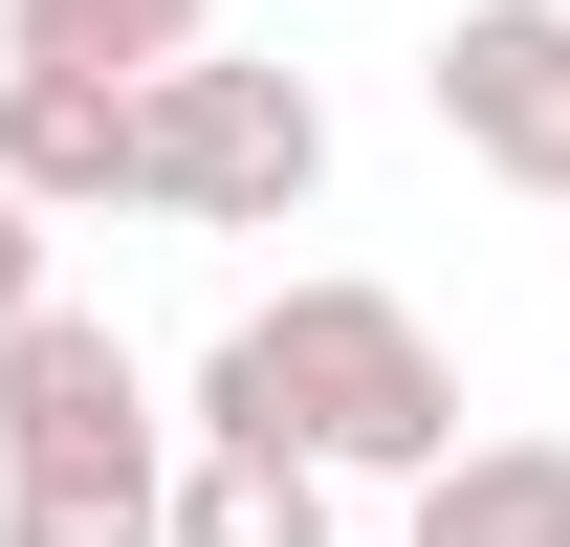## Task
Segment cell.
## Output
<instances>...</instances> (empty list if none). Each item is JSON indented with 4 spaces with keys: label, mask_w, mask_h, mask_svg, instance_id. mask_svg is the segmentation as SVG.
<instances>
[{
    "label": "cell",
    "mask_w": 570,
    "mask_h": 547,
    "mask_svg": "<svg viewBox=\"0 0 570 547\" xmlns=\"http://www.w3.org/2000/svg\"><path fill=\"white\" fill-rule=\"evenodd\" d=\"M417 88H439V153H461V176L570 198V0H461Z\"/></svg>",
    "instance_id": "cell-4"
},
{
    "label": "cell",
    "mask_w": 570,
    "mask_h": 547,
    "mask_svg": "<svg viewBox=\"0 0 570 547\" xmlns=\"http://www.w3.org/2000/svg\"><path fill=\"white\" fill-rule=\"evenodd\" d=\"M198 44H219V0H0V67H88V88H154Z\"/></svg>",
    "instance_id": "cell-7"
},
{
    "label": "cell",
    "mask_w": 570,
    "mask_h": 547,
    "mask_svg": "<svg viewBox=\"0 0 570 547\" xmlns=\"http://www.w3.org/2000/svg\"><path fill=\"white\" fill-rule=\"evenodd\" d=\"M0 198H22V219H110V198H154L132 88H88V67H0Z\"/></svg>",
    "instance_id": "cell-5"
},
{
    "label": "cell",
    "mask_w": 570,
    "mask_h": 547,
    "mask_svg": "<svg viewBox=\"0 0 570 547\" xmlns=\"http://www.w3.org/2000/svg\"><path fill=\"white\" fill-rule=\"evenodd\" d=\"M395 547H570V438H461L395 504Z\"/></svg>",
    "instance_id": "cell-6"
},
{
    "label": "cell",
    "mask_w": 570,
    "mask_h": 547,
    "mask_svg": "<svg viewBox=\"0 0 570 547\" xmlns=\"http://www.w3.org/2000/svg\"><path fill=\"white\" fill-rule=\"evenodd\" d=\"M88 460H176V416L110 307H22L0 329V481H88Z\"/></svg>",
    "instance_id": "cell-3"
},
{
    "label": "cell",
    "mask_w": 570,
    "mask_h": 547,
    "mask_svg": "<svg viewBox=\"0 0 570 547\" xmlns=\"http://www.w3.org/2000/svg\"><path fill=\"white\" fill-rule=\"evenodd\" d=\"M176 547H330V460L198 438V460H176Z\"/></svg>",
    "instance_id": "cell-8"
},
{
    "label": "cell",
    "mask_w": 570,
    "mask_h": 547,
    "mask_svg": "<svg viewBox=\"0 0 570 547\" xmlns=\"http://www.w3.org/2000/svg\"><path fill=\"white\" fill-rule=\"evenodd\" d=\"M0 547H176V460H88V481H0Z\"/></svg>",
    "instance_id": "cell-9"
},
{
    "label": "cell",
    "mask_w": 570,
    "mask_h": 547,
    "mask_svg": "<svg viewBox=\"0 0 570 547\" xmlns=\"http://www.w3.org/2000/svg\"><path fill=\"white\" fill-rule=\"evenodd\" d=\"M22 307H67V285H45V219L0 198V329H22Z\"/></svg>",
    "instance_id": "cell-10"
},
{
    "label": "cell",
    "mask_w": 570,
    "mask_h": 547,
    "mask_svg": "<svg viewBox=\"0 0 570 547\" xmlns=\"http://www.w3.org/2000/svg\"><path fill=\"white\" fill-rule=\"evenodd\" d=\"M176 438H264V460H330V481H395L417 504L483 416H461V350L395 307V285H285L198 350V416Z\"/></svg>",
    "instance_id": "cell-1"
},
{
    "label": "cell",
    "mask_w": 570,
    "mask_h": 547,
    "mask_svg": "<svg viewBox=\"0 0 570 547\" xmlns=\"http://www.w3.org/2000/svg\"><path fill=\"white\" fill-rule=\"evenodd\" d=\"M154 132V219H198V241H285V219L330 198V88L264 67V44H198V67L132 88Z\"/></svg>",
    "instance_id": "cell-2"
}]
</instances>
